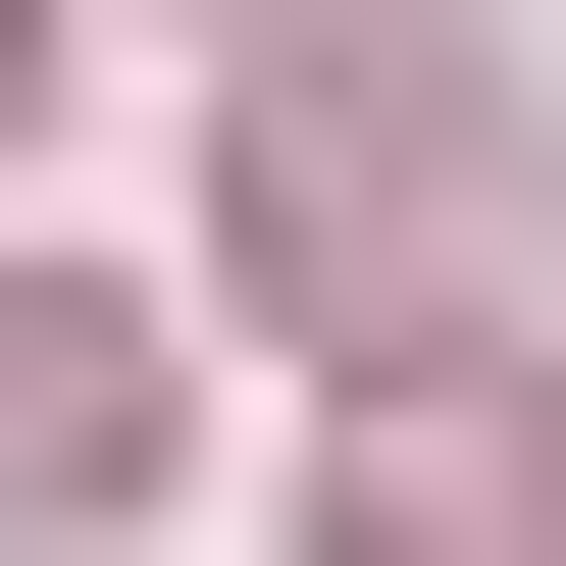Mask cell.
I'll list each match as a JSON object with an SVG mask.
<instances>
[{
  "mask_svg": "<svg viewBox=\"0 0 566 566\" xmlns=\"http://www.w3.org/2000/svg\"><path fill=\"white\" fill-rule=\"evenodd\" d=\"M258 258H310V310H463V258H515V104H463V52H310V104H258Z\"/></svg>",
  "mask_w": 566,
  "mask_h": 566,
  "instance_id": "6da1fadb",
  "label": "cell"
},
{
  "mask_svg": "<svg viewBox=\"0 0 566 566\" xmlns=\"http://www.w3.org/2000/svg\"><path fill=\"white\" fill-rule=\"evenodd\" d=\"M155 515V310H104V258H0V566H104Z\"/></svg>",
  "mask_w": 566,
  "mask_h": 566,
  "instance_id": "7a4b0ae2",
  "label": "cell"
},
{
  "mask_svg": "<svg viewBox=\"0 0 566 566\" xmlns=\"http://www.w3.org/2000/svg\"><path fill=\"white\" fill-rule=\"evenodd\" d=\"M0 104H52V0H0Z\"/></svg>",
  "mask_w": 566,
  "mask_h": 566,
  "instance_id": "3957f363",
  "label": "cell"
}]
</instances>
